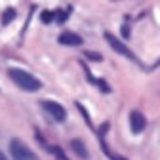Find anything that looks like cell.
Returning <instances> with one entry per match:
<instances>
[{"label":"cell","instance_id":"cell-1","mask_svg":"<svg viewBox=\"0 0 160 160\" xmlns=\"http://www.w3.org/2000/svg\"><path fill=\"white\" fill-rule=\"evenodd\" d=\"M8 74H10V78L13 80V82L21 90H25V92H38L40 86H42L36 76H32L31 72H27L23 69H10Z\"/></svg>","mask_w":160,"mask_h":160},{"label":"cell","instance_id":"cell-2","mask_svg":"<svg viewBox=\"0 0 160 160\" xmlns=\"http://www.w3.org/2000/svg\"><path fill=\"white\" fill-rule=\"evenodd\" d=\"M10 152H12L13 160H38V156L19 139H12L10 141Z\"/></svg>","mask_w":160,"mask_h":160},{"label":"cell","instance_id":"cell-3","mask_svg":"<svg viewBox=\"0 0 160 160\" xmlns=\"http://www.w3.org/2000/svg\"><path fill=\"white\" fill-rule=\"evenodd\" d=\"M42 107H44V111H48V114L55 120V122H65V120H67V111H65V107L59 105L57 101L46 99V101H42Z\"/></svg>","mask_w":160,"mask_h":160},{"label":"cell","instance_id":"cell-4","mask_svg":"<svg viewBox=\"0 0 160 160\" xmlns=\"http://www.w3.org/2000/svg\"><path fill=\"white\" fill-rule=\"evenodd\" d=\"M105 40L109 42V46L116 52V53H120V55H124V57H128V59H135V55L132 53V50L124 44V42H120V40L116 38V36H112L111 32H105Z\"/></svg>","mask_w":160,"mask_h":160},{"label":"cell","instance_id":"cell-5","mask_svg":"<svg viewBox=\"0 0 160 160\" xmlns=\"http://www.w3.org/2000/svg\"><path fill=\"white\" fill-rule=\"evenodd\" d=\"M147 122H145V116L141 112H137V111H132L130 112V128L133 133H141L145 130Z\"/></svg>","mask_w":160,"mask_h":160},{"label":"cell","instance_id":"cell-6","mask_svg":"<svg viewBox=\"0 0 160 160\" xmlns=\"http://www.w3.org/2000/svg\"><path fill=\"white\" fill-rule=\"evenodd\" d=\"M82 42L84 40L78 34H74V32H63L61 36H59V44H65V46H80Z\"/></svg>","mask_w":160,"mask_h":160},{"label":"cell","instance_id":"cell-7","mask_svg":"<svg viewBox=\"0 0 160 160\" xmlns=\"http://www.w3.org/2000/svg\"><path fill=\"white\" fill-rule=\"evenodd\" d=\"M71 147H72V151H74L80 158H88V151H86L84 143L80 141V139H72V141H71Z\"/></svg>","mask_w":160,"mask_h":160},{"label":"cell","instance_id":"cell-8","mask_svg":"<svg viewBox=\"0 0 160 160\" xmlns=\"http://www.w3.org/2000/svg\"><path fill=\"white\" fill-rule=\"evenodd\" d=\"M13 17H15V10L13 8H6V12L2 13V25H8Z\"/></svg>","mask_w":160,"mask_h":160},{"label":"cell","instance_id":"cell-9","mask_svg":"<svg viewBox=\"0 0 160 160\" xmlns=\"http://www.w3.org/2000/svg\"><path fill=\"white\" fill-rule=\"evenodd\" d=\"M42 21H44V23H50V21H52V13H50V12H44V13H42Z\"/></svg>","mask_w":160,"mask_h":160},{"label":"cell","instance_id":"cell-10","mask_svg":"<svg viewBox=\"0 0 160 160\" xmlns=\"http://www.w3.org/2000/svg\"><path fill=\"white\" fill-rule=\"evenodd\" d=\"M0 160H8V158H6V156H4L2 152H0Z\"/></svg>","mask_w":160,"mask_h":160}]
</instances>
